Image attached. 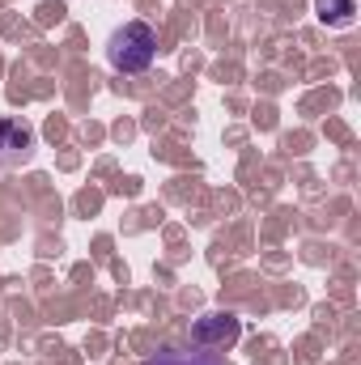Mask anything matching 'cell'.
<instances>
[{"mask_svg":"<svg viewBox=\"0 0 361 365\" xmlns=\"http://www.w3.org/2000/svg\"><path fill=\"white\" fill-rule=\"evenodd\" d=\"M30 128L21 119H0V153H26L30 149Z\"/></svg>","mask_w":361,"mask_h":365,"instance_id":"cell-3","label":"cell"},{"mask_svg":"<svg viewBox=\"0 0 361 365\" xmlns=\"http://www.w3.org/2000/svg\"><path fill=\"white\" fill-rule=\"evenodd\" d=\"M106 56H111V64H115L119 73H145V68L153 64V56H158V34H153V26H149V21H128V26H119V30L111 34Z\"/></svg>","mask_w":361,"mask_h":365,"instance_id":"cell-1","label":"cell"},{"mask_svg":"<svg viewBox=\"0 0 361 365\" xmlns=\"http://www.w3.org/2000/svg\"><path fill=\"white\" fill-rule=\"evenodd\" d=\"M315 13L323 26H349L357 13V0H315Z\"/></svg>","mask_w":361,"mask_h":365,"instance_id":"cell-4","label":"cell"},{"mask_svg":"<svg viewBox=\"0 0 361 365\" xmlns=\"http://www.w3.org/2000/svg\"><path fill=\"white\" fill-rule=\"evenodd\" d=\"M238 331H243V323L230 310H217V314H204V319L191 323V340L195 344H234Z\"/></svg>","mask_w":361,"mask_h":365,"instance_id":"cell-2","label":"cell"},{"mask_svg":"<svg viewBox=\"0 0 361 365\" xmlns=\"http://www.w3.org/2000/svg\"><path fill=\"white\" fill-rule=\"evenodd\" d=\"M145 365H221L217 357H208V353H179V349H162V353H153Z\"/></svg>","mask_w":361,"mask_h":365,"instance_id":"cell-5","label":"cell"}]
</instances>
